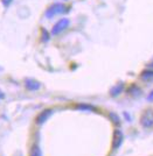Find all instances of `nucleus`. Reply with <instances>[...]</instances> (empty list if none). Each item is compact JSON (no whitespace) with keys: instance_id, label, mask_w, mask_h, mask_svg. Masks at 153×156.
<instances>
[{"instance_id":"nucleus-1","label":"nucleus","mask_w":153,"mask_h":156,"mask_svg":"<svg viewBox=\"0 0 153 156\" xmlns=\"http://www.w3.org/2000/svg\"><path fill=\"white\" fill-rule=\"evenodd\" d=\"M69 23H70V21L69 19H67V18H63V19L59 20L55 25H54L53 29H52V34L53 35H57V34H60L62 33L63 30H66L68 26H69Z\"/></svg>"},{"instance_id":"nucleus-2","label":"nucleus","mask_w":153,"mask_h":156,"mask_svg":"<svg viewBox=\"0 0 153 156\" xmlns=\"http://www.w3.org/2000/svg\"><path fill=\"white\" fill-rule=\"evenodd\" d=\"M140 124L144 128H151L153 126V112L151 110L145 111L140 118Z\"/></svg>"},{"instance_id":"nucleus-3","label":"nucleus","mask_w":153,"mask_h":156,"mask_svg":"<svg viewBox=\"0 0 153 156\" xmlns=\"http://www.w3.org/2000/svg\"><path fill=\"white\" fill-rule=\"evenodd\" d=\"M62 12H64V5L60 4V2H56L46 11V16L47 18H53L57 14H61Z\"/></svg>"},{"instance_id":"nucleus-4","label":"nucleus","mask_w":153,"mask_h":156,"mask_svg":"<svg viewBox=\"0 0 153 156\" xmlns=\"http://www.w3.org/2000/svg\"><path fill=\"white\" fill-rule=\"evenodd\" d=\"M53 112H54V111L52 110V108H47V110L42 111L41 113H39V115L36 117V120H35V121H36V124H38V125L45 124L47 120L52 117Z\"/></svg>"},{"instance_id":"nucleus-5","label":"nucleus","mask_w":153,"mask_h":156,"mask_svg":"<svg viewBox=\"0 0 153 156\" xmlns=\"http://www.w3.org/2000/svg\"><path fill=\"white\" fill-rule=\"evenodd\" d=\"M123 139H124V136H123L122 130H119V129L115 130V133H113V141H112L113 149L119 148L120 146H122V143H123Z\"/></svg>"},{"instance_id":"nucleus-6","label":"nucleus","mask_w":153,"mask_h":156,"mask_svg":"<svg viewBox=\"0 0 153 156\" xmlns=\"http://www.w3.org/2000/svg\"><path fill=\"white\" fill-rule=\"evenodd\" d=\"M25 86H26L27 90H29V91H38L41 87V84L40 82L35 80L33 78H27L26 80H25Z\"/></svg>"},{"instance_id":"nucleus-7","label":"nucleus","mask_w":153,"mask_h":156,"mask_svg":"<svg viewBox=\"0 0 153 156\" xmlns=\"http://www.w3.org/2000/svg\"><path fill=\"white\" fill-rule=\"evenodd\" d=\"M123 89H124V85H123V84L116 85V86H113L112 89L110 90V94H111L112 97H116V96H118L119 93H122Z\"/></svg>"},{"instance_id":"nucleus-8","label":"nucleus","mask_w":153,"mask_h":156,"mask_svg":"<svg viewBox=\"0 0 153 156\" xmlns=\"http://www.w3.org/2000/svg\"><path fill=\"white\" fill-rule=\"evenodd\" d=\"M31 156H42V151H41L40 147L38 144H34L31 149Z\"/></svg>"},{"instance_id":"nucleus-9","label":"nucleus","mask_w":153,"mask_h":156,"mask_svg":"<svg viewBox=\"0 0 153 156\" xmlns=\"http://www.w3.org/2000/svg\"><path fill=\"white\" fill-rule=\"evenodd\" d=\"M141 78L144 80H150L153 78V70H145L141 72Z\"/></svg>"},{"instance_id":"nucleus-10","label":"nucleus","mask_w":153,"mask_h":156,"mask_svg":"<svg viewBox=\"0 0 153 156\" xmlns=\"http://www.w3.org/2000/svg\"><path fill=\"white\" fill-rule=\"evenodd\" d=\"M109 118L111 119V121H112L113 124H117V125H118V124H119V122H120L119 117H118V115H117L116 113H113V112H111V113L109 114Z\"/></svg>"},{"instance_id":"nucleus-11","label":"nucleus","mask_w":153,"mask_h":156,"mask_svg":"<svg viewBox=\"0 0 153 156\" xmlns=\"http://www.w3.org/2000/svg\"><path fill=\"white\" fill-rule=\"evenodd\" d=\"M77 108H80V110H93V107L90 105H78Z\"/></svg>"},{"instance_id":"nucleus-12","label":"nucleus","mask_w":153,"mask_h":156,"mask_svg":"<svg viewBox=\"0 0 153 156\" xmlns=\"http://www.w3.org/2000/svg\"><path fill=\"white\" fill-rule=\"evenodd\" d=\"M42 34H43V41H48V39H49V35H48V33H47L46 29H42Z\"/></svg>"},{"instance_id":"nucleus-13","label":"nucleus","mask_w":153,"mask_h":156,"mask_svg":"<svg viewBox=\"0 0 153 156\" xmlns=\"http://www.w3.org/2000/svg\"><path fill=\"white\" fill-rule=\"evenodd\" d=\"M12 1L13 0H1V2H2V5L5 7H7V6H9L11 4H12Z\"/></svg>"},{"instance_id":"nucleus-14","label":"nucleus","mask_w":153,"mask_h":156,"mask_svg":"<svg viewBox=\"0 0 153 156\" xmlns=\"http://www.w3.org/2000/svg\"><path fill=\"white\" fill-rule=\"evenodd\" d=\"M5 97V94H4V92L0 90V99H2V98Z\"/></svg>"},{"instance_id":"nucleus-15","label":"nucleus","mask_w":153,"mask_h":156,"mask_svg":"<svg viewBox=\"0 0 153 156\" xmlns=\"http://www.w3.org/2000/svg\"><path fill=\"white\" fill-rule=\"evenodd\" d=\"M148 99H150V100H152V99H153V91L150 93V96H148Z\"/></svg>"}]
</instances>
